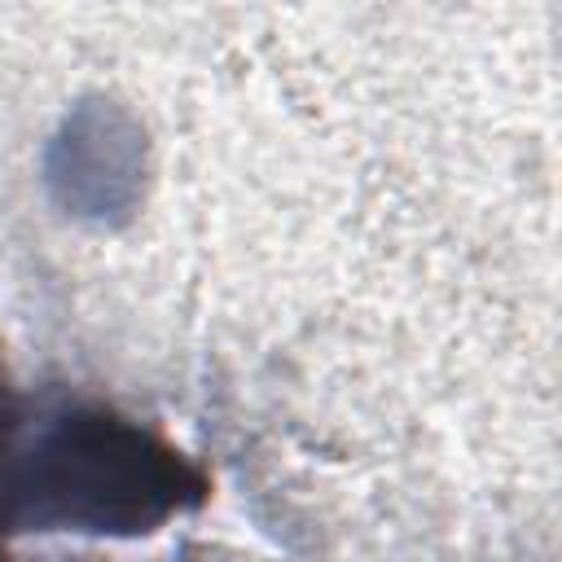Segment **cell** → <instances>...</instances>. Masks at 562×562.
I'll list each match as a JSON object with an SVG mask.
<instances>
[{"label":"cell","instance_id":"6da1fadb","mask_svg":"<svg viewBox=\"0 0 562 562\" xmlns=\"http://www.w3.org/2000/svg\"><path fill=\"white\" fill-rule=\"evenodd\" d=\"M206 501L211 474L184 448L105 404H66L18 443L13 531L136 540Z\"/></svg>","mask_w":562,"mask_h":562},{"label":"cell","instance_id":"7a4b0ae2","mask_svg":"<svg viewBox=\"0 0 562 562\" xmlns=\"http://www.w3.org/2000/svg\"><path fill=\"white\" fill-rule=\"evenodd\" d=\"M136 167H140V132L132 114L119 105H83L66 119L61 136L53 140L48 180L75 215L110 220L127 211L136 198Z\"/></svg>","mask_w":562,"mask_h":562},{"label":"cell","instance_id":"3957f363","mask_svg":"<svg viewBox=\"0 0 562 562\" xmlns=\"http://www.w3.org/2000/svg\"><path fill=\"white\" fill-rule=\"evenodd\" d=\"M22 443L18 404L0 378V562H9V536H13V461Z\"/></svg>","mask_w":562,"mask_h":562}]
</instances>
